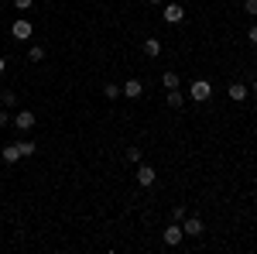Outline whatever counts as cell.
Listing matches in <instances>:
<instances>
[{
    "mask_svg": "<svg viewBox=\"0 0 257 254\" xmlns=\"http://www.w3.org/2000/svg\"><path fill=\"white\" fill-rule=\"evenodd\" d=\"M168 107H172V110H178V107H182V103H185V97H182V93H178V90H168Z\"/></svg>",
    "mask_w": 257,
    "mask_h": 254,
    "instance_id": "cell-12",
    "label": "cell"
},
{
    "mask_svg": "<svg viewBox=\"0 0 257 254\" xmlns=\"http://www.w3.org/2000/svg\"><path fill=\"white\" fill-rule=\"evenodd\" d=\"M247 41H250V45H257V28H250V31H247Z\"/></svg>",
    "mask_w": 257,
    "mask_h": 254,
    "instance_id": "cell-22",
    "label": "cell"
},
{
    "mask_svg": "<svg viewBox=\"0 0 257 254\" xmlns=\"http://www.w3.org/2000/svg\"><path fill=\"white\" fill-rule=\"evenodd\" d=\"M226 97L233 100V103H243V100H247V86H243V82H230Z\"/></svg>",
    "mask_w": 257,
    "mask_h": 254,
    "instance_id": "cell-9",
    "label": "cell"
},
{
    "mask_svg": "<svg viewBox=\"0 0 257 254\" xmlns=\"http://www.w3.org/2000/svg\"><path fill=\"white\" fill-rule=\"evenodd\" d=\"M209 97H213V86H209L206 79H196V82H192V100H196V103H206Z\"/></svg>",
    "mask_w": 257,
    "mask_h": 254,
    "instance_id": "cell-2",
    "label": "cell"
},
{
    "mask_svg": "<svg viewBox=\"0 0 257 254\" xmlns=\"http://www.w3.org/2000/svg\"><path fill=\"white\" fill-rule=\"evenodd\" d=\"M0 158H4L7 165H14V161H18V158H21V151H18V141H14V144H7V148L0 151Z\"/></svg>",
    "mask_w": 257,
    "mask_h": 254,
    "instance_id": "cell-11",
    "label": "cell"
},
{
    "mask_svg": "<svg viewBox=\"0 0 257 254\" xmlns=\"http://www.w3.org/2000/svg\"><path fill=\"white\" fill-rule=\"evenodd\" d=\"M141 155H144L141 148H127V161H134V165H141Z\"/></svg>",
    "mask_w": 257,
    "mask_h": 254,
    "instance_id": "cell-17",
    "label": "cell"
},
{
    "mask_svg": "<svg viewBox=\"0 0 257 254\" xmlns=\"http://www.w3.org/2000/svg\"><path fill=\"white\" fill-rule=\"evenodd\" d=\"M243 11H247L250 18H257V0H243Z\"/></svg>",
    "mask_w": 257,
    "mask_h": 254,
    "instance_id": "cell-18",
    "label": "cell"
},
{
    "mask_svg": "<svg viewBox=\"0 0 257 254\" xmlns=\"http://www.w3.org/2000/svg\"><path fill=\"white\" fill-rule=\"evenodd\" d=\"M120 93H123V97H127V100H138L141 93H144V86H141V79H127Z\"/></svg>",
    "mask_w": 257,
    "mask_h": 254,
    "instance_id": "cell-8",
    "label": "cell"
},
{
    "mask_svg": "<svg viewBox=\"0 0 257 254\" xmlns=\"http://www.w3.org/2000/svg\"><path fill=\"white\" fill-rule=\"evenodd\" d=\"M35 124H38V120H35V114H31V110H21L18 117H14V127H18V131H31Z\"/></svg>",
    "mask_w": 257,
    "mask_h": 254,
    "instance_id": "cell-6",
    "label": "cell"
},
{
    "mask_svg": "<svg viewBox=\"0 0 257 254\" xmlns=\"http://www.w3.org/2000/svg\"><path fill=\"white\" fill-rule=\"evenodd\" d=\"M103 97H106V100H117V97H123V93H120L117 82H106V86H103Z\"/></svg>",
    "mask_w": 257,
    "mask_h": 254,
    "instance_id": "cell-15",
    "label": "cell"
},
{
    "mask_svg": "<svg viewBox=\"0 0 257 254\" xmlns=\"http://www.w3.org/2000/svg\"><path fill=\"white\" fill-rule=\"evenodd\" d=\"M148 4H165V0H148Z\"/></svg>",
    "mask_w": 257,
    "mask_h": 254,
    "instance_id": "cell-24",
    "label": "cell"
},
{
    "mask_svg": "<svg viewBox=\"0 0 257 254\" xmlns=\"http://www.w3.org/2000/svg\"><path fill=\"white\" fill-rule=\"evenodd\" d=\"M144 55H148V59H158L161 55V41L158 38H144Z\"/></svg>",
    "mask_w": 257,
    "mask_h": 254,
    "instance_id": "cell-10",
    "label": "cell"
},
{
    "mask_svg": "<svg viewBox=\"0 0 257 254\" xmlns=\"http://www.w3.org/2000/svg\"><path fill=\"white\" fill-rule=\"evenodd\" d=\"M182 230H185L189 237H199L206 227H202V220H199V216H189V213H185V220H182Z\"/></svg>",
    "mask_w": 257,
    "mask_h": 254,
    "instance_id": "cell-4",
    "label": "cell"
},
{
    "mask_svg": "<svg viewBox=\"0 0 257 254\" xmlns=\"http://www.w3.org/2000/svg\"><path fill=\"white\" fill-rule=\"evenodd\" d=\"M155 179H158V172L151 165H138V186H155Z\"/></svg>",
    "mask_w": 257,
    "mask_h": 254,
    "instance_id": "cell-7",
    "label": "cell"
},
{
    "mask_svg": "<svg viewBox=\"0 0 257 254\" xmlns=\"http://www.w3.org/2000/svg\"><path fill=\"white\" fill-rule=\"evenodd\" d=\"M182 18H185V7L182 4H165V21L168 24H178Z\"/></svg>",
    "mask_w": 257,
    "mask_h": 254,
    "instance_id": "cell-5",
    "label": "cell"
},
{
    "mask_svg": "<svg viewBox=\"0 0 257 254\" xmlns=\"http://www.w3.org/2000/svg\"><path fill=\"white\" fill-rule=\"evenodd\" d=\"M0 100H4V107H14V103H18V93H4Z\"/></svg>",
    "mask_w": 257,
    "mask_h": 254,
    "instance_id": "cell-19",
    "label": "cell"
},
{
    "mask_svg": "<svg viewBox=\"0 0 257 254\" xmlns=\"http://www.w3.org/2000/svg\"><path fill=\"white\" fill-rule=\"evenodd\" d=\"M28 59H31V62H41V59H45V48H41V45H31V48H28Z\"/></svg>",
    "mask_w": 257,
    "mask_h": 254,
    "instance_id": "cell-16",
    "label": "cell"
},
{
    "mask_svg": "<svg viewBox=\"0 0 257 254\" xmlns=\"http://www.w3.org/2000/svg\"><path fill=\"white\" fill-rule=\"evenodd\" d=\"M11 35H14L18 41H28L31 35H35V28H31V21H28V18H18L14 24H11Z\"/></svg>",
    "mask_w": 257,
    "mask_h": 254,
    "instance_id": "cell-1",
    "label": "cell"
},
{
    "mask_svg": "<svg viewBox=\"0 0 257 254\" xmlns=\"http://www.w3.org/2000/svg\"><path fill=\"white\" fill-rule=\"evenodd\" d=\"M31 4H35V0H14V7H18V11H31Z\"/></svg>",
    "mask_w": 257,
    "mask_h": 254,
    "instance_id": "cell-20",
    "label": "cell"
},
{
    "mask_svg": "<svg viewBox=\"0 0 257 254\" xmlns=\"http://www.w3.org/2000/svg\"><path fill=\"white\" fill-rule=\"evenodd\" d=\"M254 97H257V82H254Z\"/></svg>",
    "mask_w": 257,
    "mask_h": 254,
    "instance_id": "cell-25",
    "label": "cell"
},
{
    "mask_svg": "<svg viewBox=\"0 0 257 254\" xmlns=\"http://www.w3.org/2000/svg\"><path fill=\"white\" fill-rule=\"evenodd\" d=\"M7 124H14V120L7 117V110H0V127H7Z\"/></svg>",
    "mask_w": 257,
    "mask_h": 254,
    "instance_id": "cell-21",
    "label": "cell"
},
{
    "mask_svg": "<svg viewBox=\"0 0 257 254\" xmlns=\"http://www.w3.org/2000/svg\"><path fill=\"white\" fill-rule=\"evenodd\" d=\"M18 151H21V158H31L38 148H35V141H18Z\"/></svg>",
    "mask_w": 257,
    "mask_h": 254,
    "instance_id": "cell-13",
    "label": "cell"
},
{
    "mask_svg": "<svg viewBox=\"0 0 257 254\" xmlns=\"http://www.w3.org/2000/svg\"><path fill=\"white\" fill-rule=\"evenodd\" d=\"M182 237H185L182 223H172V227H165V247H178V244H182Z\"/></svg>",
    "mask_w": 257,
    "mask_h": 254,
    "instance_id": "cell-3",
    "label": "cell"
},
{
    "mask_svg": "<svg viewBox=\"0 0 257 254\" xmlns=\"http://www.w3.org/2000/svg\"><path fill=\"white\" fill-rule=\"evenodd\" d=\"M4 69H7V62H4V55H0V72H4Z\"/></svg>",
    "mask_w": 257,
    "mask_h": 254,
    "instance_id": "cell-23",
    "label": "cell"
},
{
    "mask_svg": "<svg viewBox=\"0 0 257 254\" xmlns=\"http://www.w3.org/2000/svg\"><path fill=\"white\" fill-rule=\"evenodd\" d=\"M161 86H165V90H178V72H165V76H161Z\"/></svg>",
    "mask_w": 257,
    "mask_h": 254,
    "instance_id": "cell-14",
    "label": "cell"
}]
</instances>
